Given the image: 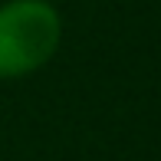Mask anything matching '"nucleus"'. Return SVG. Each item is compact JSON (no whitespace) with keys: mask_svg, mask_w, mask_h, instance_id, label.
<instances>
[{"mask_svg":"<svg viewBox=\"0 0 161 161\" xmlns=\"http://www.w3.org/2000/svg\"><path fill=\"white\" fill-rule=\"evenodd\" d=\"M63 13L49 0H3L0 3V79L40 72L59 53Z\"/></svg>","mask_w":161,"mask_h":161,"instance_id":"obj_1","label":"nucleus"}]
</instances>
